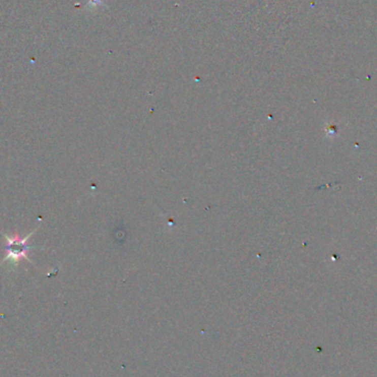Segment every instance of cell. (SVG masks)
I'll list each match as a JSON object with an SVG mask.
<instances>
[{"label": "cell", "instance_id": "6da1fadb", "mask_svg": "<svg viewBox=\"0 0 377 377\" xmlns=\"http://www.w3.org/2000/svg\"><path fill=\"white\" fill-rule=\"evenodd\" d=\"M36 231L37 230L32 231L27 236L22 238L19 237L17 234H15V235L4 234V237L6 239V256L2 264H4L5 262H10L14 266H17L22 259L30 261L28 253L32 247L28 245V239L32 236V234L36 233Z\"/></svg>", "mask_w": 377, "mask_h": 377}]
</instances>
